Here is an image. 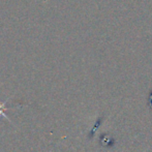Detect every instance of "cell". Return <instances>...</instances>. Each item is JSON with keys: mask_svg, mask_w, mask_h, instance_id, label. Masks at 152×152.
<instances>
[{"mask_svg": "<svg viewBox=\"0 0 152 152\" xmlns=\"http://www.w3.org/2000/svg\"><path fill=\"white\" fill-rule=\"evenodd\" d=\"M3 109H4V104H0V115H2V116H4V117H6L7 119H10L7 116H6L5 114L3 113Z\"/></svg>", "mask_w": 152, "mask_h": 152, "instance_id": "obj_1", "label": "cell"}]
</instances>
